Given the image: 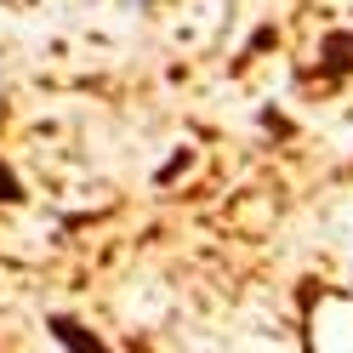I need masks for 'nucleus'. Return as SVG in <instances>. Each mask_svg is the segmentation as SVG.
Returning <instances> with one entry per match:
<instances>
[{"label": "nucleus", "mask_w": 353, "mask_h": 353, "mask_svg": "<svg viewBox=\"0 0 353 353\" xmlns=\"http://www.w3.org/2000/svg\"><path fill=\"white\" fill-rule=\"evenodd\" d=\"M319 74L325 80H347L353 74V29H325V40H319Z\"/></svg>", "instance_id": "nucleus-1"}, {"label": "nucleus", "mask_w": 353, "mask_h": 353, "mask_svg": "<svg viewBox=\"0 0 353 353\" xmlns=\"http://www.w3.org/2000/svg\"><path fill=\"white\" fill-rule=\"evenodd\" d=\"M46 330H52V342H57V347H69V353H103V342H97L80 319H69V314H52Z\"/></svg>", "instance_id": "nucleus-2"}, {"label": "nucleus", "mask_w": 353, "mask_h": 353, "mask_svg": "<svg viewBox=\"0 0 353 353\" xmlns=\"http://www.w3.org/2000/svg\"><path fill=\"white\" fill-rule=\"evenodd\" d=\"M29 200V188H23V176H17L6 160H0V205H23Z\"/></svg>", "instance_id": "nucleus-3"}, {"label": "nucleus", "mask_w": 353, "mask_h": 353, "mask_svg": "<svg viewBox=\"0 0 353 353\" xmlns=\"http://www.w3.org/2000/svg\"><path fill=\"white\" fill-rule=\"evenodd\" d=\"M183 165H188V148H183V154H171V160L160 165V183H171V176H176V171H183Z\"/></svg>", "instance_id": "nucleus-4"}]
</instances>
